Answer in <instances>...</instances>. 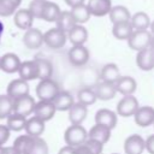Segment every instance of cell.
<instances>
[{
	"label": "cell",
	"mask_w": 154,
	"mask_h": 154,
	"mask_svg": "<svg viewBox=\"0 0 154 154\" xmlns=\"http://www.w3.org/2000/svg\"><path fill=\"white\" fill-rule=\"evenodd\" d=\"M12 103L13 100L7 94L0 95V119H5L12 113Z\"/></svg>",
	"instance_id": "obj_38"
},
{
	"label": "cell",
	"mask_w": 154,
	"mask_h": 154,
	"mask_svg": "<svg viewBox=\"0 0 154 154\" xmlns=\"http://www.w3.org/2000/svg\"><path fill=\"white\" fill-rule=\"evenodd\" d=\"M2 32H4V24L0 20V40H1V36H2Z\"/></svg>",
	"instance_id": "obj_50"
},
{
	"label": "cell",
	"mask_w": 154,
	"mask_h": 154,
	"mask_svg": "<svg viewBox=\"0 0 154 154\" xmlns=\"http://www.w3.org/2000/svg\"><path fill=\"white\" fill-rule=\"evenodd\" d=\"M152 34L148 30H134L128 38V45L134 51H142L149 46Z\"/></svg>",
	"instance_id": "obj_4"
},
{
	"label": "cell",
	"mask_w": 154,
	"mask_h": 154,
	"mask_svg": "<svg viewBox=\"0 0 154 154\" xmlns=\"http://www.w3.org/2000/svg\"><path fill=\"white\" fill-rule=\"evenodd\" d=\"M65 2L72 8V7L77 6V5H82V4H84V0H65Z\"/></svg>",
	"instance_id": "obj_47"
},
{
	"label": "cell",
	"mask_w": 154,
	"mask_h": 154,
	"mask_svg": "<svg viewBox=\"0 0 154 154\" xmlns=\"http://www.w3.org/2000/svg\"><path fill=\"white\" fill-rule=\"evenodd\" d=\"M148 49H149V52H150L152 57L154 58V35H152V38H150V42H149Z\"/></svg>",
	"instance_id": "obj_48"
},
{
	"label": "cell",
	"mask_w": 154,
	"mask_h": 154,
	"mask_svg": "<svg viewBox=\"0 0 154 154\" xmlns=\"http://www.w3.org/2000/svg\"><path fill=\"white\" fill-rule=\"evenodd\" d=\"M117 93H120L122 95H132L137 89V82L131 76H120L116 83H114Z\"/></svg>",
	"instance_id": "obj_13"
},
{
	"label": "cell",
	"mask_w": 154,
	"mask_h": 154,
	"mask_svg": "<svg viewBox=\"0 0 154 154\" xmlns=\"http://www.w3.org/2000/svg\"><path fill=\"white\" fill-rule=\"evenodd\" d=\"M130 24L134 30H147L150 25V18L146 12H136L130 18Z\"/></svg>",
	"instance_id": "obj_28"
},
{
	"label": "cell",
	"mask_w": 154,
	"mask_h": 154,
	"mask_svg": "<svg viewBox=\"0 0 154 154\" xmlns=\"http://www.w3.org/2000/svg\"><path fill=\"white\" fill-rule=\"evenodd\" d=\"M35 64L37 66V78L41 79H47L52 77L53 73V66L52 63L45 58H36L34 59Z\"/></svg>",
	"instance_id": "obj_29"
},
{
	"label": "cell",
	"mask_w": 154,
	"mask_h": 154,
	"mask_svg": "<svg viewBox=\"0 0 154 154\" xmlns=\"http://www.w3.org/2000/svg\"><path fill=\"white\" fill-rule=\"evenodd\" d=\"M119 77H120V71H119V67L114 63H108V64L103 65V67L101 70L102 81L109 82V83H116V81Z\"/></svg>",
	"instance_id": "obj_30"
},
{
	"label": "cell",
	"mask_w": 154,
	"mask_h": 154,
	"mask_svg": "<svg viewBox=\"0 0 154 154\" xmlns=\"http://www.w3.org/2000/svg\"><path fill=\"white\" fill-rule=\"evenodd\" d=\"M48 144L46 143V141L41 137H36L35 144L29 154H48Z\"/></svg>",
	"instance_id": "obj_40"
},
{
	"label": "cell",
	"mask_w": 154,
	"mask_h": 154,
	"mask_svg": "<svg viewBox=\"0 0 154 154\" xmlns=\"http://www.w3.org/2000/svg\"><path fill=\"white\" fill-rule=\"evenodd\" d=\"M140 107L138 100L134 95L123 96L117 105V114L122 117H131Z\"/></svg>",
	"instance_id": "obj_6"
},
{
	"label": "cell",
	"mask_w": 154,
	"mask_h": 154,
	"mask_svg": "<svg viewBox=\"0 0 154 154\" xmlns=\"http://www.w3.org/2000/svg\"><path fill=\"white\" fill-rule=\"evenodd\" d=\"M57 109L53 105L52 101H38L35 103V107H34V114L35 117L40 118L41 120L43 122H47V120H51L54 114H55Z\"/></svg>",
	"instance_id": "obj_11"
},
{
	"label": "cell",
	"mask_w": 154,
	"mask_h": 154,
	"mask_svg": "<svg viewBox=\"0 0 154 154\" xmlns=\"http://www.w3.org/2000/svg\"><path fill=\"white\" fill-rule=\"evenodd\" d=\"M70 12H71V14H72L76 24H83V23L88 22L89 18H90V16H91L90 12H89V10H88V7H87V5H84V4L77 5V6L72 7Z\"/></svg>",
	"instance_id": "obj_34"
},
{
	"label": "cell",
	"mask_w": 154,
	"mask_h": 154,
	"mask_svg": "<svg viewBox=\"0 0 154 154\" xmlns=\"http://www.w3.org/2000/svg\"><path fill=\"white\" fill-rule=\"evenodd\" d=\"M113 154H118V153H113Z\"/></svg>",
	"instance_id": "obj_51"
},
{
	"label": "cell",
	"mask_w": 154,
	"mask_h": 154,
	"mask_svg": "<svg viewBox=\"0 0 154 154\" xmlns=\"http://www.w3.org/2000/svg\"><path fill=\"white\" fill-rule=\"evenodd\" d=\"M87 114H88L87 106L79 102H75L69 109V120L71 122L72 125H81L87 118Z\"/></svg>",
	"instance_id": "obj_19"
},
{
	"label": "cell",
	"mask_w": 154,
	"mask_h": 154,
	"mask_svg": "<svg viewBox=\"0 0 154 154\" xmlns=\"http://www.w3.org/2000/svg\"><path fill=\"white\" fill-rule=\"evenodd\" d=\"M153 124H154V123H153Z\"/></svg>",
	"instance_id": "obj_52"
},
{
	"label": "cell",
	"mask_w": 154,
	"mask_h": 154,
	"mask_svg": "<svg viewBox=\"0 0 154 154\" xmlns=\"http://www.w3.org/2000/svg\"><path fill=\"white\" fill-rule=\"evenodd\" d=\"M66 40H67L66 32L58 29L57 26L47 30L43 34V43H46L49 48H53V49L63 48L66 43Z\"/></svg>",
	"instance_id": "obj_3"
},
{
	"label": "cell",
	"mask_w": 154,
	"mask_h": 154,
	"mask_svg": "<svg viewBox=\"0 0 154 154\" xmlns=\"http://www.w3.org/2000/svg\"><path fill=\"white\" fill-rule=\"evenodd\" d=\"M35 138L36 137H32L29 135H20L14 140L12 147L19 154H29L35 144Z\"/></svg>",
	"instance_id": "obj_22"
},
{
	"label": "cell",
	"mask_w": 154,
	"mask_h": 154,
	"mask_svg": "<svg viewBox=\"0 0 154 154\" xmlns=\"http://www.w3.org/2000/svg\"><path fill=\"white\" fill-rule=\"evenodd\" d=\"M111 137V129L100 125V124H95L88 132V138L95 140L102 144H105Z\"/></svg>",
	"instance_id": "obj_24"
},
{
	"label": "cell",
	"mask_w": 154,
	"mask_h": 154,
	"mask_svg": "<svg viewBox=\"0 0 154 154\" xmlns=\"http://www.w3.org/2000/svg\"><path fill=\"white\" fill-rule=\"evenodd\" d=\"M54 107L57 111H69L71 108V106L75 103L73 96L69 93V91H59L55 97L52 100Z\"/></svg>",
	"instance_id": "obj_21"
},
{
	"label": "cell",
	"mask_w": 154,
	"mask_h": 154,
	"mask_svg": "<svg viewBox=\"0 0 154 154\" xmlns=\"http://www.w3.org/2000/svg\"><path fill=\"white\" fill-rule=\"evenodd\" d=\"M60 12H61V10H60V7L55 2L46 1V5H45V8H43L41 19H43L46 22H55L57 18L59 17Z\"/></svg>",
	"instance_id": "obj_33"
},
{
	"label": "cell",
	"mask_w": 154,
	"mask_h": 154,
	"mask_svg": "<svg viewBox=\"0 0 154 154\" xmlns=\"http://www.w3.org/2000/svg\"><path fill=\"white\" fill-rule=\"evenodd\" d=\"M144 142H146V149L148 150V153L154 154V135L148 136Z\"/></svg>",
	"instance_id": "obj_43"
},
{
	"label": "cell",
	"mask_w": 154,
	"mask_h": 154,
	"mask_svg": "<svg viewBox=\"0 0 154 154\" xmlns=\"http://www.w3.org/2000/svg\"><path fill=\"white\" fill-rule=\"evenodd\" d=\"M149 28H150V34H152V35H154V20H153V22H150Z\"/></svg>",
	"instance_id": "obj_49"
},
{
	"label": "cell",
	"mask_w": 154,
	"mask_h": 154,
	"mask_svg": "<svg viewBox=\"0 0 154 154\" xmlns=\"http://www.w3.org/2000/svg\"><path fill=\"white\" fill-rule=\"evenodd\" d=\"M35 99L32 96H30L29 94L25 96H20L18 99L13 100L12 103V113L23 116V117H28L29 114H31L34 112V107H35Z\"/></svg>",
	"instance_id": "obj_5"
},
{
	"label": "cell",
	"mask_w": 154,
	"mask_h": 154,
	"mask_svg": "<svg viewBox=\"0 0 154 154\" xmlns=\"http://www.w3.org/2000/svg\"><path fill=\"white\" fill-rule=\"evenodd\" d=\"M59 91V84L52 78L41 79L36 85V95L41 101H52Z\"/></svg>",
	"instance_id": "obj_1"
},
{
	"label": "cell",
	"mask_w": 154,
	"mask_h": 154,
	"mask_svg": "<svg viewBox=\"0 0 154 154\" xmlns=\"http://www.w3.org/2000/svg\"><path fill=\"white\" fill-rule=\"evenodd\" d=\"M94 93L96 95V99L99 100H102V101H107V100H111L116 96L117 94V90H116V87H114V83H109V82H100L95 85L94 88Z\"/></svg>",
	"instance_id": "obj_17"
},
{
	"label": "cell",
	"mask_w": 154,
	"mask_h": 154,
	"mask_svg": "<svg viewBox=\"0 0 154 154\" xmlns=\"http://www.w3.org/2000/svg\"><path fill=\"white\" fill-rule=\"evenodd\" d=\"M87 7L91 16L103 17L109 13L112 8V2L111 0H89Z\"/></svg>",
	"instance_id": "obj_15"
},
{
	"label": "cell",
	"mask_w": 154,
	"mask_h": 154,
	"mask_svg": "<svg viewBox=\"0 0 154 154\" xmlns=\"http://www.w3.org/2000/svg\"><path fill=\"white\" fill-rule=\"evenodd\" d=\"M17 72L19 73V78L26 82L37 79V66L35 64V60H28V61L20 63V66Z\"/></svg>",
	"instance_id": "obj_20"
},
{
	"label": "cell",
	"mask_w": 154,
	"mask_h": 154,
	"mask_svg": "<svg viewBox=\"0 0 154 154\" xmlns=\"http://www.w3.org/2000/svg\"><path fill=\"white\" fill-rule=\"evenodd\" d=\"M0 154H19L12 146L11 147H4L0 146Z\"/></svg>",
	"instance_id": "obj_44"
},
{
	"label": "cell",
	"mask_w": 154,
	"mask_h": 154,
	"mask_svg": "<svg viewBox=\"0 0 154 154\" xmlns=\"http://www.w3.org/2000/svg\"><path fill=\"white\" fill-rule=\"evenodd\" d=\"M23 43L29 49H37L43 43V34L36 28H30L23 36Z\"/></svg>",
	"instance_id": "obj_12"
},
{
	"label": "cell",
	"mask_w": 154,
	"mask_h": 154,
	"mask_svg": "<svg viewBox=\"0 0 154 154\" xmlns=\"http://www.w3.org/2000/svg\"><path fill=\"white\" fill-rule=\"evenodd\" d=\"M28 94H29V84L24 79H20V78L13 79L7 85V95L12 100L18 99L20 96H25Z\"/></svg>",
	"instance_id": "obj_14"
},
{
	"label": "cell",
	"mask_w": 154,
	"mask_h": 154,
	"mask_svg": "<svg viewBox=\"0 0 154 154\" xmlns=\"http://www.w3.org/2000/svg\"><path fill=\"white\" fill-rule=\"evenodd\" d=\"M58 154H76V148L71 146H65L58 152Z\"/></svg>",
	"instance_id": "obj_45"
},
{
	"label": "cell",
	"mask_w": 154,
	"mask_h": 154,
	"mask_svg": "<svg viewBox=\"0 0 154 154\" xmlns=\"http://www.w3.org/2000/svg\"><path fill=\"white\" fill-rule=\"evenodd\" d=\"M20 59L14 53H6L0 58V70L6 73H14L20 66Z\"/></svg>",
	"instance_id": "obj_16"
},
{
	"label": "cell",
	"mask_w": 154,
	"mask_h": 154,
	"mask_svg": "<svg viewBox=\"0 0 154 154\" xmlns=\"http://www.w3.org/2000/svg\"><path fill=\"white\" fill-rule=\"evenodd\" d=\"M66 35L72 46H82L88 40V31L82 24H76L72 29L67 31Z\"/></svg>",
	"instance_id": "obj_18"
},
{
	"label": "cell",
	"mask_w": 154,
	"mask_h": 154,
	"mask_svg": "<svg viewBox=\"0 0 154 154\" xmlns=\"http://www.w3.org/2000/svg\"><path fill=\"white\" fill-rule=\"evenodd\" d=\"M136 64L143 71H150L152 69H154V58L152 57L148 47L142 49V51H140V52H137Z\"/></svg>",
	"instance_id": "obj_26"
},
{
	"label": "cell",
	"mask_w": 154,
	"mask_h": 154,
	"mask_svg": "<svg viewBox=\"0 0 154 154\" xmlns=\"http://www.w3.org/2000/svg\"><path fill=\"white\" fill-rule=\"evenodd\" d=\"M24 130H25L26 135H29V136L40 137L45 131V122L34 116V117L26 119Z\"/></svg>",
	"instance_id": "obj_23"
},
{
	"label": "cell",
	"mask_w": 154,
	"mask_h": 154,
	"mask_svg": "<svg viewBox=\"0 0 154 154\" xmlns=\"http://www.w3.org/2000/svg\"><path fill=\"white\" fill-rule=\"evenodd\" d=\"M118 123V114L108 108H101L95 114V124L103 125L108 129H114Z\"/></svg>",
	"instance_id": "obj_9"
},
{
	"label": "cell",
	"mask_w": 154,
	"mask_h": 154,
	"mask_svg": "<svg viewBox=\"0 0 154 154\" xmlns=\"http://www.w3.org/2000/svg\"><path fill=\"white\" fill-rule=\"evenodd\" d=\"M76 148V154H93L84 144H81L78 147H75Z\"/></svg>",
	"instance_id": "obj_46"
},
{
	"label": "cell",
	"mask_w": 154,
	"mask_h": 154,
	"mask_svg": "<svg viewBox=\"0 0 154 154\" xmlns=\"http://www.w3.org/2000/svg\"><path fill=\"white\" fill-rule=\"evenodd\" d=\"M108 14H109V19L113 24L130 22V18H131L130 11L125 6H122V5H117V6L112 7Z\"/></svg>",
	"instance_id": "obj_27"
},
{
	"label": "cell",
	"mask_w": 154,
	"mask_h": 154,
	"mask_svg": "<svg viewBox=\"0 0 154 154\" xmlns=\"http://www.w3.org/2000/svg\"><path fill=\"white\" fill-rule=\"evenodd\" d=\"M22 0H0V17H8L16 12Z\"/></svg>",
	"instance_id": "obj_37"
},
{
	"label": "cell",
	"mask_w": 154,
	"mask_h": 154,
	"mask_svg": "<svg viewBox=\"0 0 154 154\" xmlns=\"http://www.w3.org/2000/svg\"><path fill=\"white\" fill-rule=\"evenodd\" d=\"M89 51L88 48L84 47V45L82 46H72L69 49L67 57H69V61L73 65V66H83L88 63L89 60Z\"/></svg>",
	"instance_id": "obj_7"
},
{
	"label": "cell",
	"mask_w": 154,
	"mask_h": 154,
	"mask_svg": "<svg viewBox=\"0 0 154 154\" xmlns=\"http://www.w3.org/2000/svg\"><path fill=\"white\" fill-rule=\"evenodd\" d=\"M26 123V117L16 114V113H11L7 118H6V126L8 128L10 131H20L24 129Z\"/></svg>",
	"instance_id": "obj_35"
},
{
	"label": "cell",
	"mask_w": 154,
	"mask_h": 154,
	"mask_svg": "<svg viewBox=\"0 0 154 154\" xmlns=\"http://www.w3.org/2000/svg\"><path fill=\"white\" fill-rule=\"evenodd\" d=\"M32 20H34V17L29 12V10H24L23 8V10H18L14 13L13 22H14L16 26L19 28V29H22V30L30 29L31 25H32Z\"/></svg>",
	"instance_id": "obj_25"
},
{
	"label": "cell",
	"mask_w": 154,
	"mask_h": 154,
	"mask_svg": "<svg viewBox=\"0 0 154 154\" xmlns=\"http://www.w3.org/2000/svg\"><path fill=\"white\" fill-rule=\"evenodd\" d=\"M132 31L134 29L130 22L117 23V24H113V28H112V34L118 40H128L129 36L132 34Z\"/></svg>",
	"instance_id": "obj_32"
},
{
	"label": "cell",
	"mask_w": 154,
	"mask_h": 154,
	"mask_svg": "<svg viewBox=\"0 0 154 154\" xmlns=\"http://www.w3.org/2000/svg\"><path fill=\"white\" fill-rule=\"evenodd\" d=\"M55 23H57V28L63 30L66 34H67V31L70 29H72L76 25V22H75V19H73V17H72L70 11H61L59 17L57 18Z\"/></svg>",
	"instance_id": "obj_31"
},
{
	"label": "cell",
	"mask_w": 154,
	"mask_h": 154,
	"mask_svg": "<svg viewBox=\"0 0 154 154\" xmlns=\"http://www.w3.org/2000/svg\"><path fill=\"white\" fill-rule=\"evenodd\" d=\"M93 154H101L102 153V148H103V144L95 141V140H91V138H87L85 142L83 143Z\"/></svg>",
	"instance_id": "obj_41"
},
{
	"label": "cell",
	"mask_w": 154,
	"mask_h": 154,
	"mask_svg": "<svg viewBox=\"0 0 154 154\" xmlns=\"http://www.w3.org/2000/svg\"><path fill=\"white\" fill-rule=\"evenodd\" d=\"M46 1L47 0H32L30 4H29V12L31 13V16L34 18H38L41 19L42 17V12H43V8H45V5H46Z\"/></svg>",
	"instance_id": "obj_39"
},
{
	"label": "cell",
	"mask_w": 154,
	"mask_h": 154,
	"mask_svg": "<svg viewBox=\"0 0 154 154\" xmlns=\"http://www.w3.org/2000/svg\"><path fill=\"white\" fill-rule=\"evenodd\" d=\"M77 100H78L79 103H82V105L88 107V106L93 105L97 99H96V95L94 93V89H91V88H82L77 93Z\"/></svg>",
	"instance_id": "obj_36"
},
{
	"label": "cell",
	"mask_w": 154,
	"mask_h": 154,
	"mask_svg": "<svg viewBox=\"0 0 154 154\" xmlns=\"http://www.w3.org/2000/svg\"><path fill=\"white\" fill-rule=\"evenodd\" d=\"M10 138V130L6 125L0 124V146H4Z\"/></svg>",
	"instance_id": "obj_42"
},
{
	"label": "cell",
	"mask_w": 154,
	"mask_h": 154,
	"mask_svg": "<svg viewBox=\"0 0 154 154\" xmlns=\"http://www.w3.org/2000/svg\"><path fill=\"white\" fill-rule=\"evenodd\" d=\"M144 149H146V142L142 136L135 134L126 137L124 142L125 154H142Z\"/></svg>",
	"instance_id": "obj_8"
},
{
	"label": "cell",
	"mask_w": 154,
	"mask_h": 154,
	"mask_svg": "<svg viewBox=\"0 0 154 154\" xmlns=\"http://www.w3.org/2000/svg\"><path fill=\"white\" fill-rule=\"evenodd\" d=\"M88 138V132L82 125H70L64 132V140L66 146L78 147L85 142Z\"/></svg>",
	"instance_id": "obj_2"
},
{
	"label": "cell",
	"mask_w": 154,
	"mask_h": 154,
	"mask_svg": "<svg viewBox=\"0 0 154 154\" xmlns=\"http://www.w3.org/2000/svg\"><path fill=\"white\" fill-rule=\"evenodd\" d=\"M136 125L141 128H147L154 123V108L152 106L138 107L134 114Z\"/></svg>",
	"instance_id": "obj_10"
}]
</instances>
